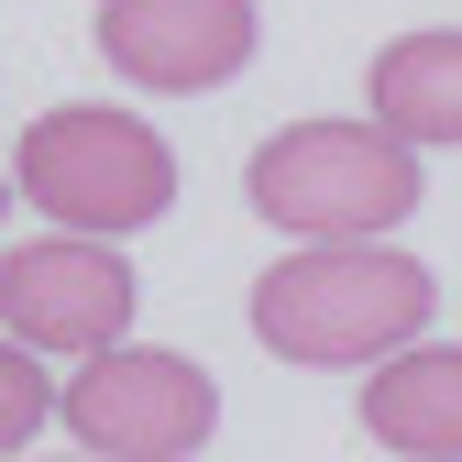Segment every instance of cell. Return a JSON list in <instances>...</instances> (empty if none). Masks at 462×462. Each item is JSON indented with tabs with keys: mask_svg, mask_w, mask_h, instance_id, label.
Wrapping results in <instances>:
<instances>
[{
	"mask_svg": "<svg viewBox=\"0 0 462 462\" xmlns=\"http://www.w3.org/2000/svg\"><path fill=\"white\" fill-rule=\"evenodd\" d=\"M440 309V286L419 254H396V231L385 243H298L286 264L254 275V341L275 364H385L396 341H419Z\"/></svg>",
	"mask_w": 462,
	"mask_h": 462,
	"instance_id": "6da1fadb",
	"label": "cell"
},
{
	"mask_svg": "<svg viewBox=\"0 0 462 462\" xmlns=\"http://www.w3.org/2000/svg\"><path fill=\"white\" fill-rule=\"evenodd\" d=\"M243 199L298 243H385L419 209V143H396L385 122H286L254 143Z\"/></svg>",
	"mask_w": 462,
	"mask_h": 462,
	"instance_id": "7a4b0ae2",
	"label": "cell"
},
{
	"mask_svg": "<svg viewBox=\"0 0 462 462\" xmlns=\"http://www.w3.org/2000/svg\"><path fill=\"white\" fill-rule=\"evenodd\" d=\"M12 188L55 220V231H122L177 209V154L143 110H110V99H78V110H44V122L12 143Z\"/></svg>",
	"mask_w": 462,
	"mask_h": 462,
	"instance_id": "3957f363",
	"label": "cell"
},
{
	"mask_svg": "<svg viewBox=\"0 0 462 462\" xmlns=\"http://www.w3.org/2000/svg\"><path fill=\"white\" fill-rule=\"evenodd\" d=\"M55 419L78 430V451L99 462H199L220 430V385L188 353H154V341H110L55 385Z\"/></svg>",
	"mask_w": 462,
	"mask_h": 462,
	"instance_id": "277c9868",
	"label": "cell"
},
{
	"mask_svg": "<svg viewBox=\"0 0 462 462\" xmlns=\"http://www.w3.org/2000/svg\"><path fill=\"white\" fill-rule=\"evenodd\" d=\"M133 264L99 243V231H44V243H12L0 254V330L33 341V353H110V341L133 330Z\"/></svg>",
	"mask_w": 462,
	"mask_h": 462,
	"instance_id": "5b68a950",
	"label": "cell"
},
{
	"mask_svg": "<svg viewBox=\"0 0 462 462\" xmlns=\"http://www.w3.org/2000/svg\"><path fill=\"white\" fill-rule=\"evenodd\" d=\"M254 0H99V55L154 99H199L254 67Z\"/></svg>",
	"mask_w": 462,
	"mask_h": 462,
	"instance_id": "8992f818",
	"label": "cell"
},
{
	"mask_svg": "<svg viewBox=\"0 0 462 462\" xmlns=\"http://www.w3.org/2000/svg\"><path fill=\"white\" fill-rule=\"evenodd\" d=\"M364 430L396 462H462V341H396L364 374Z\"/></svg>",
	"mask_w": 462,
	"mask_h": 462,
	"instance_id": "52a82bcc",
	"label": "cell"
},
{
	"mask_svg": "<svg viewBox=\"0 0 462 462\" xmlns=\"http://www.w3.org/2000/svg\"><path fill=\"white\" fill-rule=\"evenodd\" d=\"M364 99H374V122L396 143H462V23H430V33H396L374 67H364Z\"/></svg>",
	"mask_w": 462,
	"mask_h": 462,
	"instance_id": "ba28073f",
	"label": "cell"
},
{
	"mask_svg": "<svg viewBox=\"0 0 462 462\" xmlns=\"http://www.w3.org/2000/svg\"><path fill=\"white\" fill-rule=\"evenodd\" d=\"M44 419H55V374H44V353L0 330V462H12V451L44 430Z\"/></svg>",
	"mask_w": 462,
	"mask_h": 462,
	"instance_id": "9c48e42d",
	"label": "cell"
},
{
	"mask_svg": "<svg viewBox=\"0 0 462 462\" xmlns=\"http://www.w3.org/2000/svg\"><path fill=\"white\" fill-rule=\"evenodd\" d=\"M12 199H23V188H12V165H0V209H12Z\"/></svg>",
	"mask_w": 462,
	"mask_h": 462,
	"instance_id": "30bf717a",
	"label": "cell"
},
{
	"mask_svg": "<svg viewBox=\"0 0 462 462\" xmlns=\"http://www.w3.org/2000/svg\"><path fill=\"white\" fill-rule=\"evenodd\" d=\"M88 462H99V451H88Z\"/></svg>",
	"mask_w": 462,
	"mask_h": 462,
	"instance_id": "8fae6325",
	"label": "cell"
}]
</instances>
